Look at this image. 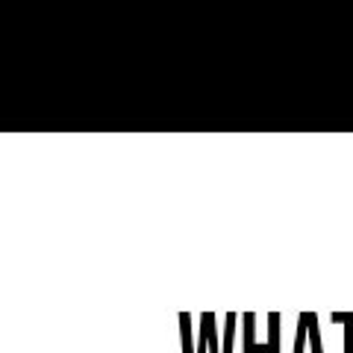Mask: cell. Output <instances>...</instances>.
Wrapping results in <instances>:
<instances>
[{
    "instance_id": "1",
    "label": "cell",
    "mask_w": 353,
    "mask_h": 353,
    "mask_svg": "<svg viewBox=\"0 0 353 353\" xmlns=\"http://www.w3.org/2000/svg\"><path fill=\"white\" fill-rule=\"evenodd\" d=\"M268 336L265 341L256 339V315L245 312L241 315V353H283V315L268 312Z\"/></svg>"
},
{
    "instance_id": "2",
    "label": "cell",
    "mask_w": 353,
    "mask_h": 353,
    "mask_svg": "<svg viewBox=\"0 0 353 353\" xmlns=\"http://www.w3.org/2000/svg\"><path fill=\"white\" fill-rule=\"evenodd\" d=\"M294 353H324L321 345V324L315 312L297 315V333H294Z\"/></svg>"
},
{
    "instance_id": "3",
    "label": "cell",
    "mask_w": 353,
    "mask_h": 353,
    "mask_svg": "<svg viewBox=\"0 0 353 353\" xmlns=\"http://www.w3.org/2000/svg\"><path fill=\"white\" fill-rule=\"evenodd\" d=\"M241 315L227 312L224 315V330H221V353H236V321Z\"/></svg>"
},
{
    "instance_id": "4",
    "label": "cell",
    "mask_w": 353,
    "mask_h": 353,
    "mask_svg": "<svg viewBox=\"0 0 353 353\" xmlns=\"http://www.w3.org/2000/svg\"><path fill=\"white\" fill-rule=\"evenodd\" d=\"M180 339H183V353H197V336H194V327H192V315L189 312H180Z\"/></svg>"
},
{
    "instance_id": "5",
    "label": "cell",
    "mask_w": 353,
    "mask_h": 353,
    "mask_svg": "<svg viewBox=\"0 0 353 353\" xmlns=\"http://www.w3.org/2000/svg\"><path fill=\"white\" fill-rule=\"evenodd\" d=\"M333 324H345V353H353V312H333Z\"/></svg>"
}]
</instances>
